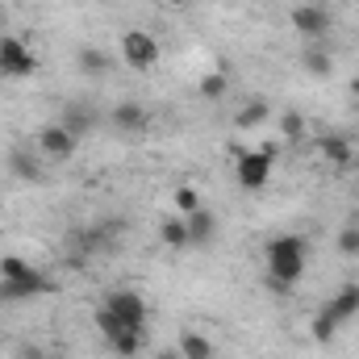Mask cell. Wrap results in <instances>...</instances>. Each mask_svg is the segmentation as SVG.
Masks as SVG:
<instances>
[{
    "label": "cell",
    "instance_id": "cell-9",
    "mask_svg": "<svg viewBox=\"0 0 359 359\" xmlns=\"http://www.w3.org/2000/svg\"><path fill=\"white\" fill-rule=\"evenodd\" d=\"M8 176L17 184H42V151L38 147H13L8 151Z\"/></svg>",
    "mask_w": 359,
    "mask_h": 359
},
{
    "label": "cell",
    "instance_id": "cell-8",
    "mask_svg": "<svg viewBox=\"0 0 359 359\" xmlns=\"http://www.w3.org/2000/svg\"><path fill=\"white\" fill-rule=\"evenodd\" d=\"M38 151H42V159L67 163V159L80 151V138H76L63 121H50V126H42V130H38Z\"/></svg>",
    "mask_w": 359,
    "mask_h": 359
},
{
    "label": "cell",
    "instance_id": "cell-20",
    "mask_svg": "<svg viewBox=\"0 0 359 359\" xmlns=\"http://www.w3.org/2000/svg\"><path fill=\"white\" fill-rule=\"evenodd\" d=\"M334 247H339V255H343V259H359V213L343 222V230H339Z\"/></svg>",
    "mask_w": 359,
    "mask_h": 359
},
{
    "label": "cell",
    "instance_id": "cell-18",
    "mask_svg": "<svg viewBox=\"0 0 359 359\" xmlns=\"http://www.w3.org/2000/svg\"><path fill=\"white\" fill-rule=\"evenodd\" d=\"M268 117H271V104L264 96H255V100H247V104L234 113V130H259Z\"/></svg>",
    "mask_w": 359,
    "mask_h": 359
},
{
    "label": "cell",
    "instance_id": "cell-3",
    "mask_svg": "<svg viewBox=\"0 0 359 359\" xmlns=\"http://www.w3.org/2000/svg\"><path fill=\"white\" fill-rule=\"evenodd\" d=\"M271 168H276V142L259 147V151H238V163H234L238 188H243V192H259V188H268Z\"/></svg>",
    "mask_w": 359,
    "mask_h": 359
},
{
    "label": "cell",
    "instance_id": "cell-4",
    "mask_svg": "<svg viewBox=\"0 0 359 359\" xmlns=\"http://www.w3.org/2000/svg\"><path fill=\"white\" fill-rule=\"evenodd\" d=\"M117 46H121L126 67H134V72H151L159 63V38L147 34V29H126Z\"/></svg>",
    "mask_w": 359,
    "mask_h": 359
},
{
    "label": "cell",
    "instance_id": "cell-23",
    "mask_svg": "<svg viewBox=\"0 0 359 359\" xmlns=\"http://www.w3.org/2000/svg\"><path fill=\"white\" fill-rule=\"evenodd\" d=\"M63 126H67V130H72L76 138H84V134L92 130L88 109H80V104H67V109H63Z\"/></svg>",
    "mask_w": 359,
    "mask_h": 359
},
{
    "label": "cell",
    "instance_id": "cell-27",
    "mask_svg": "<svg viewBox=\"0 0 359 359\" xmlns=\"http://www.w3.org/2000/svg\"><path fill=\"white\" fill-rule=\"evenodd\" d=\"M155 359H184V355H180V347H163Z\"/></svg>",
    "mask_w": 359,
    "mask_h": 359
},
{
    "label": "cell",
    "instance_id": "cell-5",
    "mask_svg": "<svg viewBox=\"0 0 359 359\" xmlns=\"http://www.w3.org/2000/svg\"><path fill=\"white\" fill-rule=\"evenodd\" d=\"M104 305L113 309V318H117L126 330L147 334V297H142V292H134V288H113V292L104 297Z\"/></svg>",
    "mask_w": 359,
    "mask_h": 359
},
{
    "label": "cell",
    "instance_id": "cell-22",
    "mask_svg": "<svg viewBox=\"0 0 359 359\" xmlns=\"http://www.w3.org/2000/svg\"><path fill=\"white\" fill-rule=\"evenodd\" d=\"M196 92H201L205 100H222V96L230 92V76H226V72H205V76L196 80Z\"/></svg>",
    "mask_w": 359,
    "mask_h": 359
},
{
    "label": "cell",
    "instance_id": "cell-12",
    "mask_svg": "<svg viewBox=\"0 0 359 359\" xmlns=\"http://www.w3.org/2000/svg\"><path fill=\"white\" fill-rule=\"evenodd\" d=\"M76 67H80V76L100 80V76H109V72H113V55H109V50H100V46H92V42H84V46L76 50Z\"/></svg>",
    "mask_w": 359,
    "mask_h": 359
},
{
    "label": "cell",
    "instance_id": "cell-26",
    "mask_svg": "<svg viewBox=\"0 0 359 359\" xmlns=\"http://www.w3.org/2000/svg\"><path fill=\"white\" fill-rule=\"evenodd\" d=\"M25 359H63V355H50V351H38V347H25Z\"/></svg>",
    "mask_w": 359,
    "mask_h": 359
},
{
    "label": "cell",
    "instance_id": "cell-25",
    "mask_svg": "<svg viewBox=\"0 0 359 359\" xmlns=\"http://www.w3.org/2000/svg\"><path fill=\"white\" fill-rule=\"evenodd\" d=\"M196 209H201V196H196V188L180 184V188H176V213L184 217V213H196Z\"/></svg>",
    "mask_w": 359,
    "mask_h": 359
},
{
    "label": "cell",
    "instance_id": "cell-19",
    "mask_svg": "<svg viewBox=\"0 0 359 359\" xmlns=\"http://www.w3.org/2000/svg\"><path fill=\"white\" fill-rule=\"evenodd\" d=\"M339 326H343V322H339V318H334V313H330V309L322 305V309L313 313V322H309V334H313V343L330 347V343L339 339Z\"/></svg>",
    "mask_w": 359,
    "mask_h": 359
},
{
    "label": "cell",
    "instance_id": "cell-7",
    "mask_svg": "<svg viewBox=\"0 0 359 359\" xmlns=\"http://www.w3.org/2000/svg\"><path fill=\"white\" fill-rule=\"evenodd\" d=\"M38 72V59L25 38H0V76L4 80H29Z\"/></svg>",
    "mask_w": 359,
    "mask_h": 359
},
{
    "label": "cell",
    "instance_id": "cell-28",
    "mask_svg": "<svg viewBox=\"0 0 359 359\" xmlns=\"http://www.w3.org/2000/svg\"><path fill=\"white\" fill-rule=\"evenodd\" d=\"M163 4H172V8H184V4H192V0H163Z\"/></svg>",
    "mask_w": 359,
    "mask_h": 359
},
{
    "label": "cell",
    "instance_id": "cell-24",
    "mask_svg": "<svg viewBox=\"0 0 359 359\" xmlns=\"http://www.w3.org/2000/svg\"><path fill=\"white\" fill-rule=\"evenodd\" d=\"M109 347H113L121 359H134L138 351H142V334H138V330H121V334H117Z\"/></svg>",
    "mask_w": 359,
    "mask_h": 359
},
{
    "label": "cell",
    "instance_id": "cell-29",
    "mask_svg": "<svg viewBox=\"0 0 359 359\" xmlns=\"http://www.w3.org/2000/svg\"><path fill=\"white\" fill-rule=\"evenodd\" d=\"M351 92H355V96H359V80H351Z\"/></svg>",
    "mask_w": 359,
    "mask_h": 359
},
{
    "label": "cell",
    "instance_id": "cell-6",
    "mask_svg": "<svg viewBox=\"0 0 359 359\" xmlns=\"http://www.w3.org/2000/svg\"><path fill=\"white\" fill-rule=\"evenodd\" d=\"M288 21H292V29H297L305 42H326L330 29H334V17H330L326 4H297V8L288 13Z\"/></svg>",
    "mask_w": 359,
    "mask_h": 359
},
{
    "label": "cell",
    "instance_id": "cell-21",
    "mask_svg": "<svg viewBox=\"0 0 359 359\" xmlns=\"http://www.w3.org/2000/svg\"><path fill=\"white\" fill-rule=\"evenodd\" d=\"M305 130H309V126H305V113H301V109H280V138H284V142H301Z\"/></svg>",
    "mask_w": 359,
    "mask_h": 359
},
{
    "label": "cell",
    "instance_id": "cell-10",
    "mask_svg": "<svg viewBox=\"0 0 359 359\" xmlns=\"http://www.w3.org/2000/svg\"><path fill=\"white\" fill-rule=\"evenodd\" d=\"M109 117H113V126H117L121 134H142V130L151 126V109H147L142 100H117Z\"/></svg>",
    "mask_w": 359,
    "mask_h": 359
},
{
    "label": "cell",
    "instance_id": "cell-11",
    "mask_svg": "<svg viewBox=\"0 0 359 359\" xmlns=\"http://www.w3.org/2000/svg\"><path fill=\"white\" fill-rule=\"evenodd\" d=\"M313 147H318V155H322V159H326L334 172H347V168L355 163V147H351L343 134H322Z\"/></svg>",
    "mask_w": 359,
    "mask_h": 359
},
{
    "label": "cell",
    "instance_id": "cell-16",
    "mask_svg": "<svg viewBox=\"0 0 359 359\" xmlns=\"http://www.w3.org/2000/svg\"><path fill=\"white\" fill-rule=\"evenodd\" d=\"M159 243L168 247V251H188L192 247V238H188V222L172 213V217H163V226H159Z\"/></svg>",
    "mask_w": 359,
    "mask_h": 359
},
{
    "label": "cell",
    "instance_id": "cell-2",
    "mask_svg": "<svg viewBox=\"0 0 359 359\" xmlns=\"http://www.w3.org/2000/svg\"><path fill=\"white\" fill-rule=\"evenodd\" d=\"M50 288L55 284L38 268H29L25 259H17V255H4L0 259V301H29V297L50 292Z\"/></svg>",
    "mask_w": 359,
    "mask_h": 359
},
{
    "label": "cell",
    "instance_id": "cell-30",
    "mask_svg": "<svg viewBox=\"0 0 359 359\" xmlns=\"http://www.w3.org/2000/svg\"><path fill=\"white\" fill-rule=\"evenodd\" d=\"M0 38H4V21H0Z\"/></svg>",
    "mask_w": 359,
    "mask_h": 359
},
{
    "label": "cell",
    "instance_id": "cell-17",
    "mask_svg": "<svg viewBox=\"0 0 359 359\" xmlns=\"http://www.w3.org/2000/svg\"><path fill=\"white\" fill-rule=\"evenodd\" d=\"M176 347H180V355H184V359H213V355H217L213 339H209V334H201V330H184V334L176 339Z\"/></svg>",
    "mask_w": 359,
    "mask_h": 359
},
{
    "label": "cell",
    "instance_id": "cell-14",
    "mask_svg": "<svg viewBox=\"0 0 359 359\" xmlns=\"http://www.w3.org/2000/svg\"><path fill=\"white\" fill-rule=\"evenodd\" d=\"M184 222H188V238H192V247H209L213 238H217V217L201 205L196 213H184Z\"/></svg>",
    "mask_w": 359,
    "mask_h": 359
},
{
    "label": "cell",
    "instance_id": "cell-15",
    "mask_svg": "<svg viewBox=\"0 0 359 359\" xmlns=\"http://www.w3.org/2000/svg\"><path fill=\"white\" fill-rule=\"evenodd\" d=\"M326 309H330V313L347 326V322L359 313V284H355V280H347V284L334 292V301H326Z\"/></svg>",
    "mask_w": 359,
    "mask_h": 359
},
{
    "label": "cell",
    "instance_id": "cell-1",
    "mask_svg": "<svg viewBox=\"0 0 359 359\" xmlns=\"http://www.w3.org/2000/svg\"><path fill=\"white\" fill-rule=\"evenodd\" d=\"M309 243L301 234H280L268 243V288L271 292H292L297 280L305 276Z\"/></svg>",
    "mask_w": 359,
    "mask_h": 359
},
{
    "label": "cell",
    "instance_id": "cell-31",
    "mask_svg": "<svg viewBox=\"0 0 359 359\" xmlns=\"http://www.w3.org/2000/svg\"><path fill=\"white\" fill-rule=\"evenodd\" d=\"M355 184H359V180H355Z\"/></svg>",
    "mask_w": 359,
    "mask_h": 359
},
{
    "label": "cell",
    "instance_id": "cell-13",
    "mask_svg": "<svg viewBox=\"0 0 359 359\" xmlns=\"http://www.w3.org/2000/svg\"><path fill=\"white\" fill-rule=\"evenodd\" d=\"M301 67H305L313 80H330V76H334V55H330L322 42H309V46L301 50Z\"/></svg>",
    "mask_w": 359,
    "mask_h": 359
}]
</instances>
